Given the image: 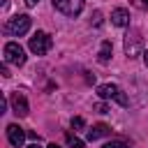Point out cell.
<instances>
[{
    "label": "cell",
    "instance_id": "7402d4cb",
    "mask_svg": "<svg viewBox=\"0 0 148 148\" xmlns=\"http://www.w3.org/2000/svg\"><path fill=\"white\" fill-rule=\"evenodd\" d=\"M28 148H42V146H39V143H30Z\"/></svg>",
    "mask_w": 148,
    "mask_h": 148
},
{
    "label": "cell",
    "instance_id": "277c9868",
    "mask_svg": "<svg viewBox=\"0 0 148 148\" xmlns=\"http://www.w3.org/2000/svg\"><path fill=\"white\" fill-rule=\"evenodd\" d=\"M5 62L16 65V67H21L25 62V51L21 49V44H16V42L5 44Z\"/></svg>",
    "mask_w": 148,
    "mask_h": 148
},
{
    "label": "cell",
    "instance_id": "5b68a950",
    "mask_svg": "<svg viewBox=\"0 0 148 148\" xmlns=\"http://www.w3.org/2000/svg\"><path fill=\"white\" fill-rule=\"evenodd\" d=\"M53 7L65 16H79L83 9V0H53Z\"/></svg>",
    "mask_w": 148,
    "mask_h": 148
},
{
    "label": "cell",
    "instance_id": "7a4b0ae2",
    "mask_svg": "<svg viewBox=\"0 0 148 148\" xmlns=\"http://www.w3.org/2000/svg\"><path fill=\"white\" fill-rule=\"evenodd\" d=\"M97 95H99L102 99H116L120 106H127V104H130V99H127V95L123 92V88H118V86H113V83H102V86H97Z\"/></svg>",
    "mask_w": 148,
    "mask_h": 148
},
{
    "label": "cell",
    "instance_id": "ac0fdd59",
    "mask_svg": "<svg viewBox=\"0 0 148 148\" xmlns=\"http://www.w3.org/2000/svg\"><path fill=\"white\" fill-rule=\"evenodd\" d=\"M0 74H2V76H9V69H7V62H5L2 67H0Z\"/></svg>",
    "mask_w": 148,
    "mask_h": 148
},
{
    "label": "cell",
    "instance_id": "5bb4252c",
    "mask_svg": "<svg viewBox=\"0 0 148 148\" xmlns=\"http://www.w3.org/2000/svg\"><path fill=\"white\" fill-rule=\"evenodd\" d=\"M83 125H86V120H83L81 116H76V118H72V127H74V130H81Z\"/></svg>",
    "mask_w": 148,
    "mask_h": 148
},
{
    "label": "cell",
    "instance_id": "44dd1931",
    "mask_svg": "<svg viewBox=\"0 0 148 148\" xmlns=\"http://www.w3.org/2000/svg\"><path fill=\"white\" fill-rule=\"evenodd\" d=\"M46 148H60V146H58V143H49Z\"/></svg>",
    "mask_w": 148,
    "mask_h": 148
},
{
    "label": "cell",
    "instance_id": "d6986e66",
    "mask_svg": "<svg viewBox=\"0 0 148 148\" xmlns=\"http://www.w3.org/2000/svg\"><path fill=\"white\" fill-rule=\"evenodd\" d=\"M37 2H39V0H25V7H35Z\"/></svg>",
    "mask_w": 148,
    "mask_h": 148
},
{
    "label": "cell",
    "instance_id": "2e32d148",
    "mask_svg": "<svg viewBox=\"0 0 148 148\" xmlns=\"http://www.w3.org/2000/svg\"><path fill=\"white\" fill-rule=\"evenodd\" d=\"M92 25H102V14H99V12L92 14Z\"/></svg>",
    "mask_w": 148,
    "mask_h": 148
},
{
    "label": "cell",
    "instance_id": "9a60e30c",
    "mask_svg": "<svg viewBox=\"0 0 148 148\" xmlns=\"http://www.w3.org/2000/svg\"><path fill=\"white\" fill-rule=\"evenodd\" d=\"M95 111H97V113H106V111H109V106H106L104 102H99V104H95Z\"/></svg>",
    "mask_w": 148,
    "mask_h": 148
},
{
    "label": "cell",
    "instance_id": "9c48e42d",
    "mask_svg": "<svg viewBox=\"0 0 148 148\" xmlns=\"http://www.w3.org/2000/svg\"><path fill=\"white\" fill-rule=\"evenodd\" d=\"M111 23H113V25H118V28L130 25V12H127V9H123V7L113 9V12H111Z\"/></svg>",
    "mask_w": 148,
    "mask_h": 148
},
{
    "label": "cell",
    "instance_id": "8fae6325",
    "mask_svg": "<svg viewBox=\"0 0 148 148\" xmlns=\"http://www.w3.org/2000/svg\"><path fill=\"white\" fill-rule=\"evenodd\" d=\"M109 132H111V127H109V125H104V123H99V125H95L92 130H88V139H90V141H97V139L106 136Z\"/></svg>",
    "mask_w": 148,
    "mask_h": 148
},
{
    "label": "cell",
    "instance_id": "6da1fadb",
    "mask_svg": "<svg viewBox=\"0 0 148 148\" xmlns=\"http://www.w3.org/2000/svg\"><path fill=\"white\" fill-rule=\"evenodd\" d=\"M30 23H32V18L28 16V14H18V16H12V18H7V23H5V35H9V37H21V35H25L28 30H30Z\"/></svg>",
    "mask_w": 148,
    "mask_h": 148
},
{
    "label": "cell",
    "instance_id": "ba28073f",
    "mask_svg": "<svg viewBox=\"0 0 148 148\" xmlns=\"http://www.w3.org/2000/svg\"><path fill=\"white\" fill-rule=\"evenodd\" d=\"M7 139H9V143H12L14 148H21L23 141H25V132H23V127H18L16 123L7 125Z\"/></svg>",
    "mask_w": 148,
    "mask_h": 148
},
{
    "label": "cell",
    "instance_id": "3957f363",
    "mask_svg": "<svg viewBox=\"0 0 148 148\" xmlns=\"http://www.w3.org/2000/svg\"><path fill=\"white\" fill-rule=\"evenodd\" d=\"M51 35L49 32H44V30H37L32 37H30V42H28V46H30V51L35 53V56H44L49 49H51Z\"/></svg>",
    "mask_w": 148,
    "mask_h": 148
},
{
    "label": "cell",
    "instance_id": "52a82bcc",
    "mask_svg": "<svg viewBox=\"0 0 148 148\" xmlns=\"http://www.w3.org/2000/svg\"><path fill=\"white\" fill-rule=\"evenodd\" d=\"M9 102H12V109H14V113H16V116H21V118H23V116H28V111H30V109H28V99H25V95H23V92H18V90H16V92H12V99H9Z\"/></svg>",
    "mask_w": 148,
    "mask_h": 148
},
{
    "label": "cell",
    "instance_id": "e0dca14e",
    "mask_svg": "<svg viewBox=\"0 0 148 148\" xmlns=\"http://www.w3.org/2000/svg\"><path fill=\"white\" fill-rule=\"evenodd\" d=\"M136 7H141V9H148V0H132Z\"/></svg>",
    "mask_w": 148,
    "mask_h": 148
},
{
    "label": "cell",
    "instance_id": "30bf717a",
    "mask_svg": "<svg viewBox=\"0 0 148 148\" xmlns=\"http://www.w3.org/2000/svg\"><path fill=\"white\" fill-rule=\"evenodd\" d=\"M111 53H113V46H111V42H109V39H104V42H102V46H99L97 60H99L102 65H106V62L111 60Z\"/></svg>",
    "mask_w": 148,
    "mask_h": 148
},
{
    "label": "cell",
    "instance_id": "4fadbf2b",
    "mask_svg": "<svg viewBox=\"0 0 148 148\" xmlns=\"http://www.w3.org/2000/svg\"><path fill=\"white\" fill-rule=\"evenodd\" d=\"M102 148H130L125 141H109V143H104Z\"/></svg>",
    "mask_w": 148,
    "mask_h": 148
},
{
    "label": "cell",
    "instance_id": "8992f818",
    "mask_svg": "<svg viewBox=\"0 0 148 148\" xmlns=\"http://www.w3.org/2000/svg\"><path fill=\"white\" fill-rule=\"evenodd\" d=\"M141 49V37H139V30H130L125 35V53L127 58H134Z\"/></svg>",
    "mask_w": 148,
    "mask_h": 148
},
{
    "label": "cell",
    "instance_id": "7c38bea8",
    "mask_svg": "<svg viewBox=\"0 0 148 148\" xmlns=\"http://www.w3.org/2000/svg\"><path fill=\"white\" fill-rule=\"evenodd\" d=\"M67 143H69V148H83V141L74 134H67Z\"/></svg>",
    "mask_w": 148,
    "mask_h": 148
},
{
    "label": "cell",
    "instance_id": "ffe728a7",
    "mask_svg": "<svg viewBox=\"0 0 148 148\" xmlns=\"http://www.w3.org/2000/svg\"><path fill=\"white\" fill-rule=\"evenodd\" d=\"M141 56H143V62H146V67H148V51H143Z\"/></svg>",
    "mask_w": 148,
    "mask_h": 148
}]
</instances>
